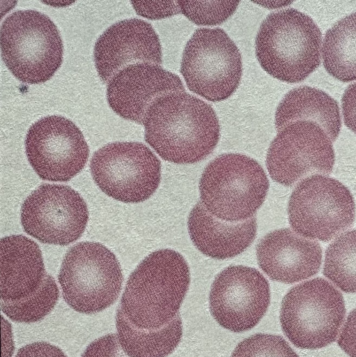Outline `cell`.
Instances as JSON below:
<instances>
[{
	"label": "cell",
	"instance_id": "f1b7e54d",
	"mask_svg": "<svg viewBox=\"0 0 356 357\" xmlns=\"http://www.w3.org/2000/svg\"><path fill=\"white\" fill-rule=\"evenodd\" d=\"M338 345L350 357H356V307L346 319L338 340Z\"/></svg>",
	"mask_w": 356,
	"mask_h": 357
},
{
	"label": "cell",
	"instance_id": "277c9868",
	"mask_svg": "<svg viewBox=\"0 0 356 357\" xmlns=\"http://www.w3.org/2000/svg\"><path fill=\"white\" fill-rule=\"evenodd\" d=\"M199 187L201 202L211 215L237 222L254 217L265 201L270 183L256 160L229 153L208 163Z\"/></svg>",
	"mask_w": 356,
	"mask_h": 357
},
{
	"label": "cell",
	"instance_id": "2e32d148",
	"mask_svg": "<svg viewBox=\"0 0 356 357\" xmlns=\"http://www.w3.org/2000/svg\"><path fill=\"white\" fill-rule=\"evenodd\" d=\"M93 55L104 82L128 63H162L157 33L149 22L139 18L124 19L109 26L97 39Z\"/></svg>",
	"mask_w": 356,
	"mask_h": 357
},
{
	"label": "cell",
	"instance_id": "e0dca14e",
	"mask_svg": "<svg viewBox=\"0 0 356 357\" xmlns=\"http://www.w3.org/2000/svg\"><path fill=\"white\" fill-rule=\"evenodd\" d=\"M322 248L288 228L276 229L263 236L256 246L261 269L272 280L292 284L318 273Z\"/></svg>",
	"mask_w": 356,
	"mask_h": 357
},
{
	"label": "cell",
	"instance_id": "4fadbf2b",
	"mask_svg": "<svg viewBox=\"0 0 356 357\" xmlns=\"http://www.w3.org/2000/svg\"><path fill=\"white\" fill-rule=\"evenodd\" d=\"M27 159L38 176L50 181H68L84 167L88 145L80 129L58 115L42 117L29 128L25 139Z\"/></svg>",
	"mask_w": 356,
	"mask_h": 357
},
{
	"label": "cell",
	"instance_id": "5bb4252c",
	"mask_svg": "<svg viewBox=\"0 0 356 357\" xmlns=\"http://www.w3.org/2000/svg\"><path fill=\"white\" fill-rule=\"evenodd\" d=\"M270 303L267 279L257 269L230 266L215 278L209 294L210 312L224 328L233 333L252 329Z\"/></svg>",
	"mask_w": 356,
	"mask_h": 357
},
{
	"label": "cell",
	"instance_id": "ffe728a7",
	"mask_svg": "<svg viewBox=\"0 0 356 357\" xmlns=\"http://www.w3.org/2000/svg\"><path fill=\"white\" fill-rule=\"evenodd\" d=\"M299 120L318 124L332 142L340 133L341 119L338 102L319 89L309 86L294 88L279 103L274 116L277 132Z\"/></svg>",
	"mask_w": 356,
	"mask_h": 357
},
{
	"label": "cell",
	"instance_id": "d6986e66",
	"mask_svg": "<svg viewBox=\"0 0 356 357\" xmlns=\"http://www.w3.org/2000/svg\"><path fill=\"white\" fill-rule=\"evenodd\" d=\"M0 244L1 301H16L31 296L46 275L38 245L20 234L3 237Z\"/></svg>",
	"mask_w": 356,
	"mask_h": 357
},
{
	"label": "cell",
	"instance_id": "f546056e",
	"mask_svg": "<svg viewBox=\"0 0 356 357\" xmlns=\"http://www.w3.org/2000/svg\"><path fill=\"white\" fill-rule=\"evenodd\" d=\"M343 121L356 134V82L349 84L341 98Z\"/></svg>",
	"mask_w": 356,
	"mask_h": 357
},
{
	"label": "cell",
	"instance_id": "9c48e42d",
	"mask_svg": "<svg viewBox=\"0 0 356 357\" xmlns=\"http://www.w3.org/2000/svg\"><path fill=\"white\" fill-rule=\"evenodd\" d=\"M288 215L295 233L327 242L352 227L355 203L342 183L316 174L296 185L289 198Z\"/></svg>",
	"mask_w": 356,
	"mask_h": 357
},
{
	"label": "cell",
	"instance_id": "8fae6325",
	"mask_svg": "<svg viewBox=\"0 0 356 357\" xmlns=\"http://www.w3.org/2000/svg\"><path fill=\"white\" fill-rule=\"evenodd\" d=\"M332 141L317 123L299 120L277 132L266 155L271 178L291 186L311 174L329 175L334 165Z\"/></svg>",
	"mask_w": 356,
	"mask_h": 357
},
{
	"label": "cell",
	"instance_id": "d4e9b609",
	"mask_svg": "<svg viewBox=\"0 0 356 357\" xmlns=\"http://www.w3.org/2000/svg\"><path fill=\"white\" fill-rule=\"evenodd\" d=\"M181 13L199 26H215L228 20L236 10L239 1H178Z\"/></svg>",
	"mask_w": 356,
	"mask_h": 357
},
{
	"label": "cell",
	"instance_id": "5b68a950",
	"mask_svg": "<svg viewBox=\"0 0 356 357\" xmlns=\"http://www.w3.org/2000/svg\"><path fill=\"white\" fill-rule=\"evenodd\" d=\"M1 57L19 80L38 84L49 79L63 61L60 31L47 15L31 9L17 10L1 26Z\"/></svg>",
	"mask_w": 356,
	"mask_h": 357
},
{
	"label": "cell",
	"instance_id": "30bf717a",
	"mask_svg": "<svg viewBox=\"0 0 356 357\" xmlns=\"http://www.w3.org/2000/svg\"><path fill=\"white\" fill-rule=\"evenodd\" d=\"M90 169L103 192L124 203L146 201L161 180L160 160L138 142H115L102 146L93 153Z\"/></svg>",
	"mask_w": 356,
	"mask_h": 357
},
{
	"label": "cell",
	"instance_id": "7a4b0ae2",
	"mask_svg": "<svg viewBox=\"0 0 356 357\" xmlns=\"http://www.w3.org/2000/svg\"><path fill=\"white\" fill-rule=\"evenodd\" d=\"M190 283V271L183 256L161 249L146 257L130 274L121 308L137 328H162L179 313Z\"/></svg>",
	"mask_w": 356,
	"mask_h": 357
},
{
	"label": "cell",
	"instance_id": "8992f818",
	"mask_svg": "<svg viewBox=\"0 0 356 357\" xmlns=\"http://www.w3.org/2000/svg\"><path fill=\"white\" fill-rule=\"evenodd\" d=\"M346 317L342 294L316 278L292 287L282 299L281 329L296 347L316 349L336 339Z\"/></svg>",
	"mask_w": 356,
	"mask_h": 357
},
{
	"label": "cell",
	"instance_id": "1f68e13d",
	"mask_svg": "<svg viewBox=\"0 0 356 357\" xmlns=\"http://www.w3.org/2000/svg\"><path fill=\"white\" fill-rule=\"evenodd\" d=\"M2 326V357H11L14 351V343L11 326L1 317Z\"/></svg>",
	"mask_w": 356,
	"mask_h": 357
},
{
	"label": "cell",
	"instance_id": "4dcf8cb0",
	"mask_svg": "<svg viewBox=\"0 0 356 357\" xmlns=\"http://www.w3.org/2000/svg\"><path fill=\"white\" fill-rule=\"evenodd\" d=\"M15 357H68L58 347L45 342L31 343L20 348Z\"/></svg>",
	"mask_w": 356,
	"mask_h": 357
},
{
	"label": "cell",
	"instance_id": "7402d4cb",
	"mask_svg": "<svg viewBox=\"0 0 356 357\" xmlns=\"http://www.w3.org/2000/svg\"><path fill=\"white\" fill-rule=\"evenodd\" d=\"M323 66L336 79H356V12L343 17L327 30L322 48Z\"/></svg>",
	"mask_w": 356,
	"mask_h": 357
},
{
	"label": "cell",
	"instance_id": "603a6c76",
	"mask_svg": "<svg viewBox=\"0 0 356 357\" xmlns=\"http://www.w3.org/2000/svg\"><path fill=\"white\" fill-rule=\"evenodd\" d=\"M323 275L346 293H356V229L336 238L325 251Z\"/></svg>",
	"mask_w": 356,
	"mask_h": 357
},
{
	"label": "cell",
	"instance_id": "6da1fadb",
	"mask_svg": "<svg viewBox=\"0 0 356 357\" xmlns=\"http://www.w3.org/2000/svg\"><path fill=\"white\" fill-rule=\"evenodd\" d=\"M143 124L146 142L163 160L175 164L203 160L220 138L214 109L185 91L157 98L148 108Z\"/></svg>",
	"mask_w": 356,
	"mask_h": 357
},
{
	"label": "cell",
	"instance_id": "3957f363",
	"mask_svg": "<svg viewBox=\"0 0 356 357\" xmlns=\"http://www.w3.org/2000/svg\"><path fill=\"white\" fill-rule=\"evenodd\" d=\"M322 33L313 19L295 8L270 13L255 40L256 59L272 77L288 83L305 79L320 63Z\"/></svg>",
	"mask_w": 356,
	"mask_h": 357
},
{
	"label": "cell",
	"instance_id": "83f0119b",
	"mask_svg": "<svg viewBox=\"0 0 356 357\" xmlns=\"http://www.w3.org/2000/svg\"><path fill=\"white\" fill-rule=\"evenodd\" d=\"M81 357H130L121 347L118 336L108 334L93 341Z\"/></svg>",
	"mask_w": 356,
	"mask_h": 357
},
{
	"label": "cell",
	"instance_id": "4316f807",
	"mask_svg": "<svg viewBox=\"0 0 356 357\" xmlns=\"http://www.w3.org/2000/svg\"><path fill=\"white\" fill-rule=\"evenodd\" d=\"M132 3L138 14L152 20L181 13L178 1H132Z\"/></svg>",
	"mask_w": 356,
	"mask_h": 357
},
{
	"label": "cell",
	"instance_id": "7c38bea8",
	"mask_svg": "<svg viewBox=\"0 0 356 357\" xmlns=\"http://www.w3.org/2000/svg\"><path fill=\"white\" fill-rule=\"evenodd\" d=\"M20 218L29 236L44 243L66 245L83 234L88 210L82 196L70 186L44 183L24 200Z\"/></svg>",
	"mask_w": 356,
	"mask_h": 357
},
{
	"label": "cell",
	"instance_id": "ba28073f",
	"mask_svg": "<svg viewBox=\"0 0 356 357\" xmlns=\"http://www.w3.org/2000/svg\"><path fill=\"white\" fill-rule=\"evenodd\" d=\"M180 73L189 91L212 102L229 98L242 75L241 53L220 28H199L183 50Z\"/></svg>",
	"mask_w": 356,
	"mask_h": 357
},
{
	"label": "cell",
	"instance_id": "484cf974",
	"mask_svg": "<svg viewBox=\"0 0 356 357\" xmlns=\"http://www.w3.org/2000/svg\"><path fill=\"white\" fill-rule=\"evenodd\" d=\"M231 357H300L280 335L257 333L239 342Z\"/></svg>",
	"mask_w": 356,
	"mask_h": 357
},
{
	"label": "cell",
	"instance_id": "52a82bcc",
	"mask_svg": "<svg viewBox=\"0 0 356 357\" xmlns=\"http://www.w3.org/2000/svg\"><path fill=\"white\" fill-rule=\"evenodd\" d=\"M65 303L83 314L100 312L118 298L123 275L116 255L106 246L80 242L66 252L58 276Z\"/></svg>",
	"mask_w": 356,
	"mask_h": 357
},
{
	"label": "cell",
	"instance_id": "44dd1931",
	"mask_svg": "<svg viewBox=\"0 0 356 357\" xmlns=\"http://www.w3.org/2000/svg\"><path fill=\"white\" fill-rule=\"evenodd\" d=\"M116 323L119 343L130 357H167L178 347L183 335L180 313L162 328L146 330L132 324L119 306Z\"/></svg>",
	"mask_w": 356,
	"mask_h": 357
},
{
	"label": "cell",
	"instance_id": "ac0fdd59",
	"mask_svg": "<svg viewBox=\"0 0 356 357\" xmlns=\"http://www.w3.org/2000/svg\"><path fill=\"white\" fill-rule=\"evenodd\" d=\"M187 229L190 239L204 255L215 259L234 257L243 252L255 239V216L241 222L223 221L211 215L198 202L192 208Z\"/></svg>",
	"mask_w": 356,
	"mask_h": 357
},
{
	"label": "cell",
	"instance_id": "d6a6232c",
	"mask_svg": "<svg viewBox=\"0 0 356 357\" xmlns=\"http://www.w3.org/2000/svg\"><path fill=\"white\" fill-rule=\"evenodd\" d=\"M251 2L268 9L281 8L288 6L293 3L292 1L283 0H257L251 1Z\"/></svg>",
	"mask_w": 356,
	"mask_h": 357
},
{
	"label": "cell",
	"instance_id": "cb8c5ba5",
	"mask_svg": "<svg viewBox=\"0 0 356 357\" xmlns=\"http://www.w3.org/2000/svg\"><path fill=\"white\" fill-rule=\"evenodd\" d=\"M59 298V287L50 275L46 274L40 288L31 296L16 301H1V310L12 321L36 322L47 316Z\"/></svg>",
	"mask_w": 356,
	"mask_h": 357
},
{
	"label": "cell",
	"instance_id": "9a60e30c",
	"mask_svg": "<svg viewBox=\"0 0 356 357\" xmlns=\"http://www.w3.org/2000/svg\"><path fill=\"white\" fill-rule=\"evenodd\" d=\"M179 91H185V88L176 74L160 65L136 63L121 69L109 79L107 98L118 115L142 124L148 108L157 98Z\"/></svg>",
	"mask_w": 356,
	"mask_h": 357
}]
</instances>
